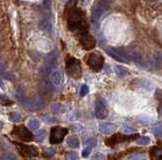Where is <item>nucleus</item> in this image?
I'll return each instance as SVG.
<instances>
[{"instance_id":"f257e3e1","label":"nucleus","mask_w":162,"mask_h":160,"mask_svg":"<svg viewBox=\"0 0 162 160\" xmlns=\"http://www.w3.org/2000/svg\"><path fill=\"white\" fill-rule=\"evenodd\" d=\"M64 16L67 21L68 29L77 33L78 36L89 33V24L85 12L79 8L75 1H71L66 5Z\"/></svg>"},{"instance_id":"f03ea898","label":"nucleus","mask_w":162,"mask_h":160,"mask_svg":"<svg viewBox=\"0 0 162 160\" xmlns=\"http://www.w3.org/2000/svg\"><path fill=\"white\" fill-rule=\"evenodd\" d=\"M66 63V72L69 77L73 78H80L82 71H81V65L80 62L75 57L71 56H67L65 59Z\"/></svg>"},{"instance_id":"7ed1b4c3","label":"nucleus","mask_w":162,"mask_h":160,"mask_svg":"<svg viewBox=\"0 0 162 160\" xmlns=\"http://www.w3.org/2000/svg\"><path fill=\"white\" fill-rule=\"evenodd\" d=\"M84 62L92 71L100 72L103 66L104 59L101 53H97V51H93V53L86 54L84 57Z\"/></svg>"},{"instance_id":"20e7f679","label":"nucleus","mask_w":162,"mask_h":160,"mask_svg":"<svg viewBox=\"0 0 162 160\" xmlns=\"http://www.w3.org/2000/svg\"><path fill=\"white\" fill-rule=\"evenodd\" d=\"M14 137H16L17 139L22 140L23 142H31L34 140V135L32 133L29 131V130L26 129L25 126L23 125H19V126H15L11 132Z\"/></svg>"},{"instance_id":"39448f33","label":"nucleus","mask_w":162,"mask_h":160,"mask_svg":"<svg viewBox=\"0 0 162 160\" xmlns=\"http://www.w3.org/2000/svg\"><path fill=\"white\" fill-rule=\"evenodd\" d=\"M68 134V129L63 127H53L50 133V143L51 144H59L64 140L65 136Z\"/></svg>"},{"instance_id":"423d86ee","label":"nucleus","mask_w":162,"mask_h":160,"mask_svg":"<svg viewBox=\"0 0 162 160\" xmlns=\"http://www.w3.org/2000/svg\"><path fill=\"white\" fill-rule=\"evenodd\" d=\"M109 115V110L106 107V103L103 99L98 98L95 102V116L97 119L103 120Z\"/></svg>"},{"instance_id":"0eeeda50","label":"nucleus","mask_w":162,"mask_h":160,"mask_svg":"<svg viewBox=\"0 0 162 160\" xmlns=\"http://www.w3.org/2000/svg\"><path fill=\"white\" fill-rule=\"evenodd\" d=\"M136 137H138V135H131V136H125L122 134H116L113 135L110 138H107L106 140V144L107 146H113V145L118 144V143H123V142H127V141H132L135 140Z\"/></svg>"},{"instance_id":"6e6552de","label":"nucleus","mask_w":162,"mask_h":160,"mask_svg":"<svg viewBox=\"0 0 162 160\" xmlns=\"http://www.w3.org/2000/svg\"><path fill=\"white\" fill-rule=\"evenodd\" d=\"M78 39H79V43L83 50H90L95 47V39L90 33H86V34L78 36Z\"/></svg>"},{"instance_id":"1a4fd4ad","label":"nucleus","mask_w":162,"mask_h":160,"mask_svg":"<svg viewBox=\"0 0 162 160\" xmlns=\"http://www.w3.org/2000/svg\"><path fill=\"white\" fill-rule=\"evenodd\" d=\"M17 148H19V151L22 155L26 156H37L39 152L37 150V148H35L34 146H26V145L20 144V143H15Z\"/></svg>"},{"instance_id":"9d476101","label":"nucleus","mask_w":162,"mask_h":160,"mask_svg":"<svg viewBox=\"0 0 162 160\" xmlns=\"http://www.w3.org/2000/svg\"><path fill=\"white\" fill-rule=\"evenodd\" d=\"M134 85L136 89L140 91H145V92H151L153 90V85L147 80H137L134 81Z\"/></svg>"},{"instance_id":"9b49d317","label":"nucleus","mask_w":162,"mask_h":160,"mask_svg":"<svg viewBox=\"0 0 162 160\" xmlns=\"http://www.w3.org/2000/svg\"><path fill=\"white\" fill-rule=\"evenodd\" d=\"M98 129L103 134H110L116 130V125L113 123H101Z\"/></svg>"},{"instance_id":"f8f14e48","label":"nucleus","mask_w":162,"mask_h":160,"mask_svg":"<svg viewBox=\"0 0 162 160\" xmlns=\"http://www.w3.org/2000/svg\"><path fill=\"white\" fill-rule=\"evenodd\" d=\"M150 156H152L155 160H162V147L154 146L150 150Z\"/></svg>"},{"instance_id":"ddd939ff","label":"nucleus","mask_w":162,"mask_h":160,"mask_svg":"<svg viewBox=\"0 0 162 160\" xmlns=\"http://www.w3.org/2000/svg\"><path fill=\"white\" fill-rule=\"evenodd\" d=\"M40 125H41V122L38 119H35V118H31V119L29 120V122H28L29 128H31L32 130L39 129V128H40Z\"/></svg>"},{"instance_id":"4468645a","label":"nucleus","mask_w":162,"mask_h":160,"mask_svg":"<svg viewBox=\"0 0 162 160\" xmlns=\"http://www.w3.org/2000/svg\"><path fill=\"white\" fill-rule=\"evenodd\" d=\"M67 144H68V146L71 148H77L79 146V140H78V138L75 137V136H71V137H69L67 139Z\"/></svg>"},{"instance_id":"2eb2a0df","label":"nucleus","mask_w":162,"mask_h":160,"mask_svg":"<svg viewBox=\"0 0 162 160\" xmlns=\"http://www.w3.org/2000/svg\"><path fill=\"white\" fill-rule=\"evenodd\" d=\"M51 80H52V83L54 85H56V86H58L62 83V75L60 72H55L52 74V77H51Z\"/></svg>"},{"instance_id":"dca6fc26","label":"nucleus","mask_w":162,"mask_h":160,"mask_svg":"<svg viewBox=\"0 0 162 160\" xmlns=\"http://www.w3.org/2000/svg\"><path fill=\"white\" fill-rule=\"evenodd\" d=\"M155 96L157 98L158 102H159V106H158V113L162 114V89H157L155 91Z\"/></svg>"},{"instance_id":"f3484780","label":"nucleus","mask_w":162,"mask_h":160,"mask_svg":"<svg viewBox=\"0 0 162 160\" xmlns=\"http://www.w3.org/2000/svg\"><path fill=\"white\" fill-rule=\"evenodd\" d=\"M137 121L141 124H144V125H146V124H149V123H152L153 119L152 118H150L148 116H145V115H141L137 118Z\"/></svg>"},{"instance_id":"a211bd4d","label":"nucleus","mask_w":162,"mask_h":160,"mask_svg":"<svg viewBox=\"0 0 162 160\" xmlns=\"http://www.w3.org/2000/svg\"><path fill=\"white\" fill-rule=\"evenodd\" d=\"M12 104H13V102L11 101V100L8 99L7 97L0 95V105H2V106H10Z\"/></svg>"},{"instance_id":"6ab92c4d","label":"nucleus","mask_w":162,"mask_h":160,"mask_svg":"<svg viewBox=\"0 0 162 160\" xmlns=\"http://www.w3.org/2000/svg\"><path fill=\"white\" fill-rule=\"evenodd\" d=\"M153 132L157 137H162V123L153 127Z\"/></svg>"},{"instance_id":"aec40b11","label":"nucleus","mask_w":162,"mask_h":160,"mask_svg":"<svg viewBox=\"0 0 162 160\" xmlns=\"http://www.w3.org/2000/svg\"><path fill=\"white\" fill-rule=\"evenodd\" d=\"M137 143L139 145H148L150 143V138L148 136H143V137H140L138 139Z\"/></svg>"},{"instance_id":"412c9836","label":"nucleus","mask_w":162,"mask_h":160,"mask_svg":"<svg viewBox=\"0 0 162 160\" xmlns=\"http://www.w3.org/2000/svg\"><path fill=\"white\" fill-rule=\"evenodd\" d=\"M52 111L55 112V113H61V112H64L65 109L62 105L60 104H54L52 105Z\"/></svg>"},{"instance_id":"4be33fe9","label":"nucleus","mask_w":162,"mask_h":160,"mask_svg":"<svg viewBox=\"0 0 162 160\" xmlns=\"http://www.w3.org/2000/svg\"><path fill=\"white\" fill-rule=\"evenodd\" d=\"M9 118L13 122H19L20 119H22V116H20L19 113H14V112H12V113H9Z\"/></svg>"},{"instance_id":"5701e85b","label":"nucleus","mask_w":162,"mask_h":160,"mask_svg":"<svg viewBox=\"0 0 162 160\" xmlns=\"http://www.w3.org/2000/svg\"><path fill=\"white\" fill-rule=\"evenodd\" d=\"M44 137H45V131L44 130H39L35 133V140L38 142H41L44 140Z\"/></svg>"},{"instance_id":"b1692460","label":"nucleus","mask_w":162,"mask_h":160,"mask_svg":"<svg viewBox=\"0 0 162 160\" xmlns=\"http://www.w3.org/2000/svg\"><path fill=\"white\" fill-rule=\"evenodd\" d=\"M66 159L67 160H78V155L75 152H67L66 153Z\"/></svg>"},{"instance_id":"393cba45","label":"nucleus","mask_w":162,"mask_h":160,"mask_svg":"<svg viewBox=\"0 0 162 160\" xmlns=\"http://www.w3.org/2000/svg\"><path fill=\"white\" fill-rule=\"evenodd\" d=\"M85 144L87 145V146H89V147H95V146H96V144H97V141H96V139H95V138H89V139H87V140L85 141Z\"/></svg>"},{"instance_id":"a878e982","label":"nucleus","mask_w":162,"mask_h":160,"mask_svg":"<svg viewBox=\"0 0 162 160\" xmlns=\"http://www.w3.org/2000/svg\"><path fill=\"white\" fill-rule=\"evenodd\" d=\"M145 158V156L142 155V154H132L131 156H129V160H143Z\"/></svg>"},{"instance_id":"bb28decb","label":"nucleus","mask_w":162,"mask_h":160,"mask_svg":"<svg viewBox=\"0 0 162 160\" xmlns=\"http://www.w3.org/2000/svg\"><path fill=\"white\" fill-rule=\"evenodd\" d=\"M122 131H123V133H126V134H131V133L136 132V129H134V128H132V127L127 126V127H123Z\"/></svg>"},{"instance_id":"cd10ccee","label":"nucleus","mask_w":162,"mask_h":160,"mask_svg":"<svg viewBox=\"0 0 162 160\" xmlns=\"http://www.w3.org/2000/svg\"><path fill=\"white\" fill-rule=\"evenodd\" d=\"M88 92H89V89H88V87L87 86H82L81 87V90H80V96L81 97H84V96H86L88 94Z\"/></svg>"},{"instance_id":"c85d7f7f","label":"nucleus","mask_w":162,"mask_h":160,"mask_svg":"<svg viewBox=\"0 0 162 160\" xmlns=\"http://www.w3.org/2000/svg\"><path fill=\"white\" fill-rule=\"evenodd\" d=\"M90 153H91V147H86L82 150V156L84 158H87Z\"/></svg>"},{"instance_id":"c756f323","label":"nucleus","mask_w":162,"mask_h":160,"mask_svg":"<svg viewBox=\"0 0 162 160\" xmlns=\"http://www.w3.org/2000/svg\"><path fill=\"white\" fill-rule=\"evenodd\" d=\"M55 149H54L53 147H49V148H47L46 151H45V154H46L47 156H53L54 154H55Z\"/></svg>"},{"instance_id":"7c9ffc66","label":"nucleus","mask_w":162,"mask_h":160,"mask_svg":"<svg viewBox=\"0 0 162 160\" xmlns=\"http://www.w3.org/2000/svg\"><path fill=\"white\" fill-rule=\"evenodd\" d=\"M116 74H118V75H120V77H123V75H125L128 72L125 69H122V68H116Z\"/></svg>"},{"instance_id":"2f4dec72","label":"nucleus","mask_w":162,"mask_h":160,"mask_svg":"<svg viewBox=\"0 0 162 160\" xmlns=\"http://www.w3.org/2000/svg\"><path fill=\"white\" fill-rule=\"evenodd\" d=\"M72 129H74L73 131L76 132V133H82L83 130H84V129H83V127L80 126V125H75V126L72 127Z\"/></svg>"},{"instance_id":"473e14b6","label":"nucleus","mask_w":162,"mask_h":160,"mask_svg":"<svg viewBox=\"0 0 162 160\" xmlns=\"http://www.w3.org/2000/svg\"><path fill=\"white\" fill-rule=\"evenodd\" d=\"M103 159H104V156L103 153H96L92 157V160H103Z\"/></svg>"},{"instance_id":"72a5a7b5","label":"nucleus","mask_w":162,"mask_h":160,"mask_svg":"<svg viewBox=\"0 0 162 160\" xmlns=\"http://www.w3.org/2000/svg\"><path fill=\"white\" fill-rule=\"evenodd\" d=\"M0 147H1V143H0Z\"/></svg>"}]
</instances>
